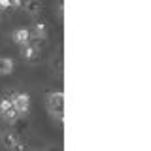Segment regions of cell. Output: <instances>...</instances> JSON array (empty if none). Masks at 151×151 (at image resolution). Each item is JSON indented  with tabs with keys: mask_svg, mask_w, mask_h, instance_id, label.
<instances>
[{
	"mask_svg": "<svg viewBox=\"0 0 151 151\" xmlns=\"http://www.w3.org/2000/svg\"><path fill=\"white\" fill-rule=\"evenodd\" d=\"M12 151H28V145H27V142H23V140H19L15 145L12 147Z\"/></svg>",
	"mask_w": 151,
	"mask_h": 151,
	"instance_id": "11",
	"label": "cell"
},
{
	"mask_svg": "<svg viewBox=\"0 0 151 151\" xmlns=\"http://www.w3.org/2000/svg\"><path fill=\"white\" fill-rule=\"evenodd\" d=\"M28 30H30V38H38V40L47 38V25L44 21H36L32 28H28Z\"/></svg>",
	"mask_w": 151,
	"mask_h": 151,
	"instance_id": "5",
	"label": "cell"
},
{
	"mask_svg": "<svg viewBox=\"0 0 151 151\" xmlns=\"http://www.w3.org/2000/svg\"><path fill=\"white\" fill-rule=\"evenodd\" d=\"M8 110H12V102H9V98H2L0 100V115L6 113Z\"/></svg>",
	"mask_w": 151,
	"mask_h": 151,
	"instance_id": "10",
	"label": "cell"
},
{
	"mask_svg": "<svg viewBox=\"0 0 151 151\" xmlns=\"http://www.w3.org/2000/svg\"><path fill=\"white\" fill-rule=\"evenodd\" d=\"M9 2V6H13V8H21L23 6V0H8Z\"/></svg>",
	"mask_w": 151,
	"mask_h": 151,
	"instance_id": "12",
	"label": "cell"
},
{
	"mask_svg": "<svg viewBox=\"0 0 151 151\" xmlns=\"http://www.w3.org/2000/svg\"><path fill=\"white\" fill-rule=\"evenodd\" d=\"M34 151H40V149H34Z\"/></svg>",
	"mask_w": 151,
	"mask_h": 151,
	"instance_id": "13",
	"label": "cell"
},
{
	"mask_svg": "<svg viewBox=\"0 0 151 151\" xmlns=\"http://www.w3.org/2000/svg\"><path fill=\"white\" fill-rule=\"evenodd\" d=\"M23 8L28 15H38L42 12V2L40 0H23Z\"/></svg>",
	"mask_w": 151,
	"mask_h": 151,
	"instance_id": "6",
	"label": "cell"
},
{
	"mask_svg": "<svg viewBox=\"0 0 151 151\" xmlns=\"http://www.w3.org/2000/svg\"><path fill=\"white\" fill-rule=\"evenodd\" d=\"M45 102H47V110H49V113L55 117L57 121L63 123V111H64V93H63V91H51V93H47Z\"/></svg>",
	"mask_w": 151,
	"mask_h": 151,
	"instance_id": "1",
	"label": "cell"
},
{
	"mask_svg": "<svg viewBox=\"0 0 151 151\" xmlns=\"http://www.w3.org/2000/svg\"><path fill=\"white\" fill-rule=\"evenodd\" d=\"M19 140H21V138H19V134H17V132H13V130H6L4 134H0V144H2L6 149H12Z\"/></svg>",
	"mask_w": 151,
	"mask_h": 151,
	"instance_id": "4",
	"label": "cell"
},
{
	"mask_svg": "<svg viewBox=\"0 0 151 151\" xmlns=\"http://www.w3.org/2000/svg\"><path fill=\"white\" fill-rule=\"evenodd\" d=\"M38 53H40V47L34 45V44H30V42H28V44H25V45H21V55L25 57V59H28V60L36 59Z\"/></svg>",
	"mask_w": 151,
	"mask_h": 151,
	"instance_id": "7",
	"label": "cell"
},
{
	"mask_svg": "<svg viewBox=\"0 0 151 151\" xmlns=\"http://www.w3.org/2000/svg\"><path fill=\"white\" fill-rule=\"evenodd\" d=\"M2 117H4V119H6L8 123H15L17 121V113H15V110H13V108H12V110H8L6 113H2Z\"/></svg>",
	"mask_w": 151,
	"mask_h": 151,
	"instance_id": "9",
	"label": "cell"
},
{
	"mask_svg": "<svg viewBox=\"0 0 151 151\" xmlns=\"http://www.w3.org/2000/svg\"><path fill=\"white\" fill-rule=\"evenodd\" d=\"M9 102H12V108L15 110V113L19 117L27 115L28 110H30V96L27 93H13L9 96Z\"/></svg>",
	"mask_w": 151,
	"mask_h": 151,
	"instance_id": "2",
	"label": "cell"
},
{
	"mask_svg": "<svg viewBox=\"0 0 151 151\" xmlns=\"http://www.w3.org/2000/svg\"><path fill=\"white\" fill-rule=\"evenodd\" d=\"M15 63H13L12 57H0V76H8L13 72Z\"/></svg>",
	"mask_w": 151,
	"mask_h": 151,
	"instance_id": "8",
	"label": "cell"
},
{
	"mask_svg": "<svg viewBox=\"0 0 151 151\" xmlns=\"http://www.w3.org/2000/svg\"><path fill=\"white\" fill-rule=\"evenodd\" d=\"M12 38H13V42H15V44L25 45V44H28V42H30V30H28L27 27H19V28H15V30H13Z\"/></svg>",
	"mask_w": 151,
	"mask_h": 151,
	"instance_id": "3",
	"label": "cell"
}]
</instances>
